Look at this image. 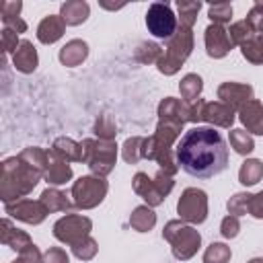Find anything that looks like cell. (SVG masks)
I'll return each mask as SVG.
<instances>
[{
	"instance_id": "obj_49",
	"label": "cell",
	"mask_w": 263,
	"mask_h": 263,
	"mask_svg": "<svg viewBox=\"0 0 263 263\" xmlns=\"http://www.w3.org/2000/svg\"><path fill=\"white\" fill-rule=\"evenodd\" d=\"M2 23H4V29L14 31L16 35H21V33L27 31V23H25L21 16H14V18H2Z\"/></svg>"
},
{
	"instance_id": "obj_12",
	"label": "cell",
	"mask_w": 263,
	"mask_h": 263,
	"mask_svg": "<svg viewBox=\"0 0 263 263\" xmlns=\"http://www.w3.org/2000/svg\"><path fill=\"white\" fill-rule=\"evenodd\" d=\"M255 90L251 84H245V82H222L218 86V99L226 105H230L234 111H238L245 103H249L253 97Z\"/></svg>"
},
{
	"instance_id": "obj_35",
	"label": "cell",
	"mask_w": 263,
	"mask_h": 263,
	"mask_svg": "<svg viewBox=\"0 0 263 263\" xmlns=\"http://www.w3.org/2000/svg\"><path fill=\"white\" fill-rule=\"evenodd\" d=\"M92 132H95V136L99 140H111L113 142L115 136H117V125H115V121H113V117L109 113H103V115H99L95 119Z\"/></svg>"
},
{
	"instance_id": "obj_9",
	"label": "cell",
	"mask_w": 263,
	"mask_h": 263,
	"mask_svg": "<svg viewBox=\"0 0 263 263\" xmlns=\"http://www.w3.org/2000/svg\"><path fill=\"white\" fill-rule=\"evenodd\" d=\"M92 230V222L90 218L82 216V214H66L64 218H60L53 224V236L64 242V245H76L78 240H82L84 236H90Z\"/></svg>"
},
{
	"instance_id": "obj_6",
	"label": "cell",
	"mask_w": 263,
	"mask_h": 263,
	"mask_svg": "<svg viewBox=\"0 0 263 263\" xmlns=\"http://www.w3.org/2000/svg\"><path fill=\"white\" fill-rule=\"evenodd\" d=\"M109 191V183L105 181V177H97V175H84L80 179H76L72 183L70 189V197L74 208L78 210H92L97 208L105 195Z\"/></svg>"
},
{
	"instance_id": "obj_46",
	"label": "cell",
	"mask_w": 263,
	"mask_h": 263,
	"mask_svg": "<svg viewBox=\"0 0 263 263\" xmlns=\"http://www.w3.org/2000/svg\"><path fill=\"white\" fill-rule=\"evenodd\" d=\"M185 103H187V101H185ZM203 105H205L203 99H197V101L187 103V123H199V121H201Z\"/></svg>"
},
{
	"instance_id": "obj_22",
	"label": "cell",
	"mask_w": 263,
	"mask_h": 263,
	"mask_svg": "<svg viewBox=\"0 0 263 263\" xmlns=\"http://www.w3.org/2000/svg\"><path fill=\"white\" fill-rule=\"evenodd\" d=\"M88 14H90V6L84 0H68L60 6V16L68 27L82 25L88 18Z\"/></svg>"
},
{
	"instance_id": "obj_43",
	"label": "cell",
	"mask_w": 263,
	"mask_h": 263,
	"mask_svg": "<svg viewBox=\"0 0 263 263\" xmlns=\"http://www.w3.org/2000/svg\"><path fill=\"white\" fill-rule=\"evenodd\" d=\"M41 263H70V257L62 247H49L43 253Z\"/></svg>"
},
{
	"instance_id": "obj_11",
	"label": "cell",
	"mask_w": 263,
	"mask_h": 263,
	"mask_svg": "<svg viewBox=\"0 0 263 263\" xmlns=\"http://www.w3.org/2000/svg\"><path fill=\"white\" fill-rule=\"evenodd\" d=\"M203 41H205V51L210 58L220 60L224 55H228V51L234 47V43L230 41L228 31L224 29V25H208L203 31Z\"/></svg>"
},
{
	"instance_id": "obj_23",
	"label": "cell",
	"mask_w": 263,
	"mask_h": 263,
	"mask_svg": "<svg viewBox=\"0 0 263 263\" xmlns=\"http://www.w3.org/2000/svg\"><path fill=\"white\" fill-rule=\"evenodd\" d=\"M41 203L47 208V212L49 214H53V212H70L72 210V199L64 193V191H60L58 187H47L43 193H41Z\"/></svg>"
},
{
	"instance_id": "obj_5",
	"label": "cell",
	"mask_w": 263,
	"mask_h": 263,
	"mask_svg": "<svg viewBox=\"0 0 263 263\" xmlns=\"http://www.w3.org/2000/svg\"><path fill=\"white\" fill-rule=\"evenodd\" d=\"M82 148V164L90 168L97 177H107L117 162V144L115 140H99V138H84L80 142Z\"/></svg>"
},
{
	"instance_id": "obj_17",
	"label": "cell",
	"mask_w": 263,
	"mask_h": 263,
	"mask_svg": "<svg viewBox=\"0 0 263 263\" xmlns=\"http://www.w3.org/2000/svg\"><path fill=\"white\" fill-rule=\"evenodd\" d=\"M12 66H14V70H18L21 74H31V72L37 70V66H39V55H37L35 45H33L29 39H21L18 49L12 53Z\"/></svg>"
},
{
	"instance_id": "obj_42",
	"label": "cell",
	"mask_w": 263,
	"mask_h": 263,
	"mask_svg": "<svg viewBox=\"0 0 263 263\" xmlns=\"http://www.w3.org/2000/svg\"><path fill=\"white\" fill-rule=\"evenodd\" d=\"M247 21H249L251 27L255 29V33L263 37V0H257V2H255V6H253V8L249 10V14H247Z\"/></svg>"
},
{
	"instance_id": "obj_50",
	"label": "cell",
	"mask_w": 263,
	"mask_h": 263,
	"mask_svg": "<svg viewBox=\"0 0 263 263\" xmlns=\"http://www.w3.org/2000/svg\"><path fill=\"white\" fill-rule=\"evenodd\" d=\"M247 263H263V257H253V259H249Z\"/></svg>"
},
{
	"instance_id": "obj_47",
	"label": "cell",
	"mask_w": 263,
	"mask_h": 263,
	"mask_svg": "<svg viewBox=\"0 0 263 263\" xmlns=\"http://www.w3.org/2000/svg\"><path fill=\"white\" fill-rule=\"evenodd\" d=\"M21 8H23V4L16 0H4L0 4V14H2V18H14L21 14Z\"/></svg>"
},
{
	"instance_id": "obj_10",
	"label": "cell",
	"mask_w": 263,
	"mask_h": 263,
	"mask_svg": "<svg viewBox=\"0 0 263 263\" xmlns=\"http://www.w3.org/2000/svg\"><path fill=\"white\" fill-rule=\"evenodd\" d=\"M4 214H8L10 218L25 222V224H41L47 218V208L41 203V199H16L10 203H4Z\"/></svg>"
},
{
	"instance_id": "obj_26",
	"label": "cell",
	"mask_w": 263,
	"mask_h": 263,
	"mask_svg": "<svg viewBox=\"0 0 263 263\" xmlns=\"http://www.w3.org/2000/svg\"><path fill=\"white\" fill-rule=\"evenodd\" d=\"M162 55H164V49L158 45V43H154V41H142L136 49H134V60L138 62V64H158L160 60H162Z\"/></svg>"
},
{
	"instance_id": "obj_37",
	"label": "cell",
	"mask_w": 263,
	"mask_h": 263,
	"mask_svg": "<svg viewBox=\"0 0 263 263\" xmlns=\"http://www.w3.org/2000/svg\"><path fill=\"white\" fill-rule=\"evenodd\" d=\"M232 257V251L224 242H212L203 251V263H228Z\"/></svg>"
},
{
	"instance_id": "obj_29",
	"label": "cell",
	"mask_w": 263,
	"mask_h": 263,
	"mask_svg": "<svg viewBox=\"0 0 263 263\" xmlns=\"http://www.w3.org/2000/svg\"><path fill=\"white\" fill-rule=\"evenodd\" d=\"M228 140H230V148L240 156H247L255 150V140L247 129H230Z\"/></svg>"
},
{
	"instance_id": "obj_31",
	"label": "cell",
	"mask_w": 263,
	"mask_h": 263,
	"mask_svg": "<svg viewBox=\"0 0 263 263\" xmlns=\"http://www.w3.org/2000/svg\"><path fill=\"white\" fill-rule=\"evenodd\" d=\"M16 156L23 162H27L29 166H33L35 171H39V173L45 175V168H47V150H43L39 146H29V148L21 150Z\"/></svg>"
},
{
	"instance_id": "obj_19",
	"label": "cell",
	"mask_w": 263,
	"mask_h": 263,
	"mask_svg": "<svg viewBox=\"0 0 263 263\" xmlns=\"http://www.w3.org/2000/svg\"><path fill=\"white\" fill-rule=\"evenodd\" d=\"M64 31H66L64 18L60 14H47V16L41 18V23L37 27V39L41 43H45V45H51L58 39H62Z\"/></svg>"
},
{
	"instance_id": "obj_4",
	"label": "cell",
	"mask_w": 263,
	"mask_h": 263,
	"mask_svg": "<svg viewBox=\"0 0 263 263\" xmlns=\"http://www.w3.org/2000/svg\"><path fill=\"white\" fill-rule=\"evenodd\" d=\"M193 29L191 27H185V25H179L175 35L166 41L164 45V55L162 60L156 64L158 72L164 74V76H173L181 70V66L185 64V60L191 55L193 51Z\"/></svg>"
},
{
	"instance_id": "obj_14",
	"label": "cell",
	"mask_w": 263,
	"mask_h": 263,
	"mask_svg": "<svg viewBox=\"0 0 263 263\" xmlns=\"http://www.w3.org/2000/svg\"><path fill=\"white\" fill-rule=\"evenodd\" d=\"M43 179L51 185V187H58V185H66L70 179H72V166L66 158H62L55 150H47V168H45V175Z\"/></svg>"
},
{
	"instance_id": "obj_40",
	"label": "cell",
	"mask_w": 263,
	"mask_h": 263,
	"mask_svg": "<svg viewBox=\"0 0 263 263\" xmlns=\"http://www.w3.org/2000/svg\"><path fill=\"white\" fill-rule=\"evenodd\" d=\"M251 197H253V193H247V191L234 193V195H232V197L226 201L228 214H232V216H245V214H249V203H251Z\"/></svg>"
},
{
	"instance_id": "obj_41",
	"label": "cell",
	"mask_w": 263,
	"mask_h": 263,
	"mask_svg": "<svg viewBox=\"0 0 263 263\" xmlns=\"http://www.w3.org/2000/svg\"><path fill=\"white\" fill-rule=\"evenodd\" d=\"M238 232H240L238 216H232V214L224 216L222 222H220V234H222L224 238H234V236H238Z\"/></svg>"
},
{
	"instance_id": "obj_7",
	"label": "cell",
	"mask_w": 263,
	"mask_h": 263,
	"mask_svg": "<svg viewBox=\"0 0 263 263\" xmlns=\"http://www.w3.org/2000/svg\"><path fill=\"white\" fill-rule=\"evenodd\" d=\"M146 27L156 39L168 41L179 27V16L173 12L168 2H152L146 10Z\"/></svg>"
},
{
	"instance_id": "obj_48",
	"label": "cell",
	"mask_w": 263,
	"mask_h": 263,
	"mask_svg": "<svg viewBox=\"0 0 263 263\" xmlns=\"http://www.w3.org/2000/svg\"><path fill=\"white\" fill-rule=\"evenodd\" d=\"M249 214L257 220H263V191L253 193L251 203H249Z\"/></svg>"
},
{
	"instance_id": "obj_15",
	"label": "cell",
	"mask_w": 263,
	"mask_h": 263,
	"mask_svg": "<svg viewBox=\"0 0 263 263\" xmlns=\"http://www.w3.org/2000/svg\"><path fill=\"white\" fill-rule=\"evenodd\" d=\"M132 187L146 201V205H150V208H156V205L164 203V199H166V195L156 185L154 177H148L146 173H136L134 179H132Z\"/></svg>"
},
{
	"instance_id": "obj_28",
	"label": "cell",
	"mask_w": 263,
	"mask_h": 263,
	"mask_svg": "<svg viewBox=\"0 0 263 263\" xmlns=\"http://www.w3.org/2000/svg\"><path fill=\"white\" fill-rule=\"evenodd\" d=\"M179 90H181V99L191 103V101H197L201 90H203V80L199 74H185L179 82Z\"/></svg>"
},
{
	"instance_id": "obj_25",
	"label": "cell",
	"mask_w": 263,
	"mask_h": 263,
	"mask_svg": "<svg viewBox=\"0 0 263 263\" xmlns=\"http://www.w3.org/2000/svg\"><path fill=\"white\" fill-rule=\"evenodd\" d=\"M51 150H55L62 158H66L68 162H80L82 160V148H80V142L72 140V138H66V136H60L53 140L51 144Z\"/></svg>"
},
{
	"instance_id": "obj_20",
	"label": "cell",
	"mask_w": 263,
	"mask_h": 263,
	"mask_svg": "<svg viewBox=\"0 0 263 263\" xmlns=\"http://www.w3.org/2000/svg\"><path fill=\"white\" fill-rule=\"evenodd\" d=\"M158 119L160 121H175L185 125L187 123V103L175 97H166L158 103Z\"/></svg>"
},
{
	"instance_id": "obj_13",
	"label": "cell",
	"mask_w": 263,
	"mask_h": 263,
	"mask_svg": "<svg viewBox=\"0 0 263 263\" xmlns=\"http://www.w3.org/2000/svg\"><path fill=\"white\" fill-rule=\"evenodd\" d=\"M236 119V111L222 103V101H205L203 105V113H201V121H208L212 127H224V129H230L232 123Z\"/></svg>"
},
{
	"instance_id": "obj_34",
	"label": "cell",
	"mask_w": 263,
	"mask_h": 263,
	"mask_svg": "<svg viewBox=\"0 0 263 263\" xmlns=\"http://www.w3.org/2000/svg\"><path fill=\"white\" fill-rule=\"evenodd\" d=\"M240 53H242V58H245L247 62H251V64H255V66L263 64V37H261V35L251 37L247 43L240 45Z\"/></svg>"
},
{
	"instance_id": "obj_39",
	"label": "cell",
	"mask_w": 263,
	"mask_h": 263,
	"mask_svg": "<svg viewBox=\"0 0 263 263\" xmlns=\"http://www.w3.org/2000/svg\"><path fill=\"white\" fill-rule=\"evenodd\" d=\"M208 18L214 25H226L232 18V4L230 2H216L208 8Z\"/></svg>"
},
{
	"instance_id": "obj_38",
	"label": "cell",
	"mask_w": 263,
	"mask_h": 263,
	"mask_svg": "<svg viewBox=\"0 0 263 263\" xmlns=\"http://www.w3.org/2000/svg\"><path fill=\"white\" fill-rule=\"evenodd\" d=\"M97 251H99V245H97V240H95L92 236H84L82 240H78L76 245H72V253H74V257L80 259V261H90V259H95Z\"/></svg>"
},
{
	"instance_id": "obj_36",
	"label": "cell",
	"mask_w": 263,
	"mask_h": 263,
	"mask_svg": "<svg viewBox=\"0 0 263 263\" xmlns=\"http://www.w3.org/2000/svg\"><path fill=\"white\" fill-rule=\"evenodd\" d=\"M228 35H230V41L240 47L242 43H247V41H249L251 37H255L257 33H255V29L251 27V23H249L247 18H242V21H236V23L230 25Z\"/></svg>"
},
{
	"instance_id": "obj_30",
	"label": "cell",
	"mask_w": 263,
	"mask_h": 263,
	"mask_svg": "<svg viewBox=\"0 0 263 263\" xmlns=\"http://www.w3.org/2000/svg\"><path fill=\"white\" fill-rule=\"evenodd\" d=\"M144 136H132L121 146V156L127 164H138L144 158Z\"/></svg>"
},
{
	"instance_id": "obj_24",
	"label": "cell",
	"mask_w": 263,
	"mask_h": 263,
	"mask_svg": "<svg viewBox=\"0 0 263 263\" xmlns=\"http://www.w3.org/2000/svg\"><path fill=\"white\" fill-rule=\"evenodd\" d=\"M156 224V214L150 205H138L129 214V226L136 232H150Z\"/></svg>"
},
{
	"instance_id": "obj_3",
	"label": "cell",
	"mask_w": 263,
	"mask_h": 263,
	"mask_svg": "<svg viewBox=\"0 0 263 263\" xmlns=\"http://www.w3.org/2000/svg\"><path fill=\"white\" fill-rule=\"evenodd\" d=\"M162 238L171 245L173 257L179 261L191 259L201 247V234L183 220H168L162 228Z\"/></svg>"
},
{
	"instance_id": "obj_2",
	"label": "cell",
	"mask_w": 263,
	"mask_h": 263,
	"mask_svg": "<svg viewBox=\"0 0 263 263\" xmlns=\"http://www.w3.org/2000/svg\"><path fill=\"white\" fill-rule=\"evenodd\" d=\"M43 173L35 171L18 156H10L2 160V175H0V199L4 203L23 199L29 195L37 183L41 181Z\"/></svg>"
},
{
	"instance_id": "obj_27",
	"label": "cell",
	"mask_w": 263,
	"mask_h": 263,
	"mask_svg": "<svg viewBox=\"0 0 263 263\" xmlns=\"http://www.w3.org/2000/svg\"><path fill=\"white\" fill-rule=\"evenodd\" d=\"M261 179H263V162L257 158H247L238 168V181L245 187H251L257 185Z\"/></svg>"
},
{
	"instance_id": "obj_32",
	"label": "cell",
	"mask_w": 263,
	"mask_h": 263,
	"mask_svg": "<svg viewBox=\"0 0 263 263\" xmlns=\"http://www.w3.org/2000/svg\"><path fill=\"white\" fill-rule=\"evenodd\" d=\"M181 132H183V125H181V123H175V121H160V119H158L154 136H156V140H160L162 144L173 146V144H177V142L181 140Z\"/></svg>"
},
{
	"instance_id": "obj_1",
	"label": "cell",
	"mask_w": 263,
	"mask_h": 263,
	"mask_svg": "<svg viewBox=\"0 0 263 263\" xmlns=\"http://www.w3.org/2000/svg\"><path fill=\"white\" fill-rule=\"evenodd\" d=\"M175 156L179 166L197 179L220 175L228 166V148L214 127H191L177 142Z\"/></svg>"
},
{
	"instance_id": "obj_33",
	"label": "cell",
	"mask_w": 263,
	"mask_h": 263,
	"mask_svg": "<svg viewBox=\"0 0 263 263\" xmlns=\"http://www.w3.org/2000/svg\"><path fill=\"white\" fill-rule=\"evenodd\" d=\"M201 8V2L197 0H179L177 2V10H179V25H185V27H191L195 25L197 21V12Z\"/></svg>"
},
{
	"instance_id": "obj_44",
	"label": "cell",
	"mask_w": 263,
	"mask_h": 263,
	"mask_svg": "<svg viewBox=\"0 0 263 263\" xmlns=\"http://www.w3.org/2000/svg\"><path fill=\"white\" fill-rule=\"evenodd\" d=\"M21 41H18V35L10 29H2V49H4V55L6 53H14L18 49Z\"/></svg>"
},
{
	"instance_id": "obj_21",
	"label": "cell",
	"mask_w": 263,
	"mask_h": 263,
	"mask_svg": "<svg viewBox=\"0 0 263 263\" xmlns=\"http://www.w3.org/2000/svg\"><path fill=\"white\" fill-rule=\"evenodd\" d=\"M60 62L66 66V68H76L80 66L86 58H88V43L82 41V39H70L58 53Z\"/></svg>"
},
{
	"instance_id": "obj_18",
	"label": "cell",
	"mask_w": 263,
	"mask_h": 263,
	"mask_svg": "<svg viewBox=\"0 0 263 263\" xmlns=\"http://www.w3.org/2000/svg\"><path fill=\"white\" fill-rule=\"evenodd\" d=\"M0 226H2V230H0V242H2L4 247H10L12 251H16V255L23 253L25 249H29V247L33 245L31 236H29L25 230L14 228L8 218H4V220L0 222Z\"/></svg>"
},
{
	"instance_id": "obj_8",
	"label": "cell",
	"mask_w": 263,
	"mask_h": 263,
	"mask_svg": "<svg viewBox=\"0 0 263 263\" xmlns=\"http://www.w3.org/2000/svg\"><path fill=\"white\" fill-rule=\"evenodd\" d=\"M179 220L187 224H203L208 218V193L197 187H187L177 201Z\"/></svg>"
},
{
	"instance_id": "obj_45",
	"label": "cell",
	"mask_w": 263,
	"mask_h": 263,
	"mask_svg": "<svg viewBox=\"0 0 263 263\" xmlns=\"http://www.w3.org/2000/svg\"><path fill=\"white\" fill-rule=\"evenodd\" d=\"M41 259H43V255H41L39 247L31 245V247H29V249H25L23 253H18V255H16V259H14L12 263H41Z\"/></svg>"
},
{
	"instance_id": "obj_16",
	"label": "cell",
	"mask_w": 263,
	"mask_h": 263,
	"mask_svg": "<svg viewBox=\"0 0 263 263\" xmlns=\"http://www.w3.org/2000/svg\"><path fill=\"white\" fill-rule=\"evenodd\" d=\"M240 123L247 127L249 134L263 136V103L259 99H251L236 111Z\"/></svg>"
}]
</instances>
